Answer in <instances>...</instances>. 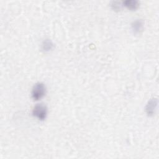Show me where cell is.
Returning a JSON list of instances; mask_svg holds the SVG:
<instances>
[{
  "label": "cell",
  "instance_id": "cell-2",
  "mask_svg": "<svg viewBox=\"0 0 159 159\" xmlns=\"http://www.w3.org/2000/svg\"><path fill=\"white\" fill-rule=\"evenodd\" d=\"M32 114L39 120H44L47 115V108L43 104H38L34 106Z\"/></svg>",
  "mask_w": 159,
  "mask_h": 159
},
{
  "label": "cell",
  "instance_id": "cell-6",
  "mask_svg": "<svg viewBox=\"0 0 159 159\" xmlns=\"http://www.w3.org/2000/svg\"><path fill=\"white\" fill-rule=\"evenodd\" d=\"M54 47V44L50 39H45L42 43V50L43 52H49Z\"/></svg>",
  "mask_w": 159,
  "mask_h": 159
},
{
  "label": "cell",
  "instance_id": "cell-5",
  "mask_svg": "<svg viewBox=\"0 0 159 159\" xmlns=\"http://www.w3.org/2000/svg\"><path fill=\"white\" fill-rule=\"evenodd\" d=\"M123 5L130 10H135L139 7V2L137 0H125L123 2Z\"/></svg>",
  "mask_w": 159,
  "mask_h": 159
},
{
  "label": "cell",
  "instance_id": "cell-1",
  "mask_svg": "<svg viewBox=\"0 0 159 159\" xmlns=\"http://www.w3.org/2000/svg\"><path fill=\"white\" fill-rule=\"evenodd\" d=\"M46 93V88L44 84L42 83H36L32 88L31 96L34 100H39L44 96Z\"/></svg>",
  "mask_w": 159,
  "mask_h": 159
},
{
  "label": "cell",
  "instance_id": "cell-3",
  "mask_svg": "<svg viewBox=\"0 0 159 159\" xmlns=\"http://www.w3.org/2000/svg\"><path fill=\"white\" fill-rule=\"evenodd\" d=\"M157 105L158 99L157 98H152L150 99L145 107V111L147 114L150 116H153L155 112Z\"/></svg>",
  "mask_w": 159,
  "mask_h": 159
},
{
  "label": "cell",
  "instance_id": "cell-4",
  "mask_svg": "<svg viewBox=\"0 0 159 159\" xmlns=\"http://www.w3.org/2000/svg\"><path fill=\"white\" fill-rule=\"evenodd\" d=\"M143 27V22L140 19L134 21L132 24V29L135 34H140Z\"/></svg>",
  "mask_w": 159,
  "mask_h": 159
},
{
  "label": "cell",
  "instance_id": "cell-7",
  "mask_svg": "<svg viewBox=\"0 0 159 159\" xmlns=\"http://www.w3.org/2000/svg\"><path fill=\"white\" fill-rule=\"evenodd\" d=\"M112 8L114 10H118L119 9H120V2H118V1H113L112 4H111Z\"/></svg>",
  "mask_w": 159,
  "mask_h": 159
}]
</instances>
